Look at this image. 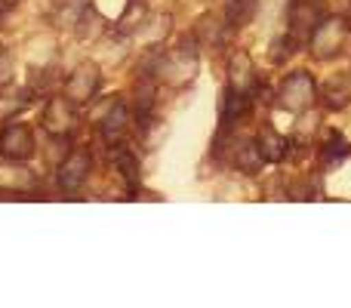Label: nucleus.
<instances>
[{"instance_id":"1","label":"nucleus","mask_w":351,"mask_h":308,"mask_svg":"<svg viewBox=\"0 0 351 308\" xmlns=\"http://www.w3.org/2000/svg\"><path fill=\"white\" fill-rule=\"evenodd\" d=\"M197 71V49H194V40L179 43L170 53H160V65H158V78L167 80L173 86H182L194 78Z\"/></svg>"},{"instance_id":"2","label":"nucleus","mask_w":351,"mask_h":308,"mask_svg":"<svg viewBox=\"0 0 351 308\" xmlns=\"http://www.w3.org/2000/svg\"><path fill=\"white\" fill-rule=\"evenodd\" d=\"M77 108L80 105H74L68 96L49 99L47 108H43V115H40L43 130H47L53 139H68V136L80 127V111Z\"/></svg>"},{"instance_id":"3","label":"nucleus","mask_w":351,"mask_h":308,"mask_svg":"<svg viewBox=\"0 0 351 308\" xmlns=\"http://www.w3.org/2000/svg\"><path fill=\"white\" fill-rule=\"evenodd\" d=\"M348 37V22L339 16H324L317 28L311 31V56L315 59H333Z\"/></svg>"},{"instance_id":"4","label":"nucleus","mask_w":351,"mask_h":308,"mask_svg":"<svg viewBox=\"0 0 351 308\" xmlns=\"http://www.w3.org/2000/svg\"><path fill=\"white\" fill-rule=\"evenodd\" d=\"M315 80H311L308 71H293L287 74V80L280 84L278 90V105L287 111H293V115H302V111H308L311 105H315Z\"/></svg>"},{"instance_id":"5","label":"nucleus","mask_w":351,"mask_h":308,"mask_svg":"<svg viewBox=\"0 0 351 308\" xmlns=\"http://www.w3.org/2000/svg\"><path fill=\"white\" fill-rule=\"evenodd\" d=\"M37 152V136L28 123H19V121H6V127L0 130V154L6 161H28Z\"/></svg>"},{"instance_id":"6","label":"nucleus","mask_w":351,"mask_h":308,"mask_svg":"<svg viewBox=\"0 0 351 308\" xmlns=\"http://www.w3.org/2000/svg\"><path fill=\"white\" fill-rule=\"evenodd\" d=\"M99 84H102V71H99L96 62H80V65L65 78L62 96H68L74 105H86L90 99H96Z\"/></svg>"},{"instance_id":"7","label":"nucleus","mask_w":351,"mask_h":308,"mask_svg":"<svg viewBox=\"0 0 351 308\" xmlns=\"http://www.w3.org/2000/svg\"><path fill=\"white\" fill-rule=\"evenodd\" d=\"M93 173V157L86 148H74L62 157V163L56 167V182H59L62 191H77L84 188V182Z\"/></svg>"},{"instance_id":"8","label":"nucleus","mask_w":351,"mask_h":308,"mask_svg":"<svg viewBox=\"0 0 351 308\" xmlns=\"http://www.w3.org/2000/svg\"><path fill=\"white\" fill-rule=\"evenodd\" d=\"M324 19L321 10V0H293L290 3V31H293V40L296 37H305L317 28V22Z\"/></svg>"},{"instance_id":"9","label":"nucleus","mask_w":351,"mask_h":308,"mask_svg":"<svg viewBox=\"0 0 351 308\" xmlns=\"http://www.w3.org/2000/svg\"><path fill=\"white\" fill-rule=\"evenodd\" d=\"M219 152H228L231 167H237L241 173H259V167L265 163L259 154V145L250 139H231L228 148H219Z\"/></svg>"},{"instance_id":"10","label":"nucleus","mask_w":351,"mask_h":308,"mask_svg":"<svg viewBox=\"0 0 351 308\" xmlns=\"http://www.w3.org/2000/svg\"><path fill=\"white\" fill-rule=\"evenodd\" d=\"M127 130H130V108H127V102L117 99L114 108L99 121V133H102V139L108 142V145H121L123 136H127Z\"/></svg>"},{"instance_id":"11","label":"nucleus","mask_w":351,"mask_h":308,"mask_svg":"<svg viewBox=\"0 0 351 308\" xmlns=\"http://www.w3.org/2000/svg\"><path fill=\"white\" fill-rule=\"evenodd\" d=\"M256 86V68L247 53H234L228 59V90L234 93H253Z\"/></svg>"},{"instance_id":"12","label":"nucleus","mask_w":351,"mask_h":308,"mask_svg":"<svg viewBox=\"0 0 351 308\" xmlns=\"http://www.w3.org/2000/svg\"><path fill=\"white\" fill-rule=\"evenodd\" d=\"M256 145H259V154H262V161H265V163H280L287 154H290V142H287L284 136H280L278 130H271V127H262L259 130Z\"/></svg>"},{"instance_id":"13","label":"nucleus","mask_w":351,"mask_h":308,"mask_svg":"<svg viewBox=\"0 0 351 308\" xmlns=\"http://www.w3.org/2000/svg\"><path fill=\"white\" fill-rule=\"evenodd\" d=\"M111 148H114V152H111V163H114L117 176L123 179V185H127L130 191H136V185H139V161H136V154L123 145H111Z\"/></svg>"},{"instance_id":"14","label":"nucleus","mask_w":351,"mask_h":308,"mask_svg":"<svg viewBox=\"0 0 351 308\" xmlns=\"http://www.w3.org/2000/svg\"><path fill=\"white\" fill-rule=\"evenodd\" d=\"M321 96H324V102H327V108H346L351 102V78L348 74H333V78L324 84Z\"/></svg>"},{"instance_id":"15","label":"nucleus","mask_w":351,"mask_h":308,"mask_svg":"<svg viewBox=\"0 0 351 308\" xmlns=\"http://www.w3.org/2000/svg\"><path fill=\"white\" fill-rule=\"evenodd\" d=\"M250 108H253V99H250V93L228 90V93H225V102H222V127H231V123H237Z\"/></svg>"},{"instance_id":"16","label":"nucleus","mask_w":351,"mask_h":308,"mask_svg":"<svg viewBox=\"0 0 351 308\" xmlns=\"http://www.w3.org/2000/svg\"><path fill=\"white\" fill-rule=\"evenodd\" d=\"M28 90H12V84L10 90L3 86V93H0V121H16V115H22L28 108Z\"/></svg>"},{"instance_id":"17","label":"nucleus","mask_w":351,"mask_h":308,"mask_svg":"<svg viewBox=\"0 0 351 308\" xmlns=\"http://www.w3.org/2000/svg\"><path fill=\"white\" fill-rule=\"evenodd\" d=\"M256 6H259V0H228L225 3V22L231 28H243V25L253 22Z\"/></svg>"},{"instance_id":"18","label":"nucleus","mask_w":351,"mask_h":308,"mask_svg":"<svg viewBox=\"0 0 351 308\" xmlns=\"http://www.w3.org/2000/svg\"><path fill=\"white\" fill-rule=\"evenodd\" d=\"M86 0H56L53 6V22L59 25V28H74L80 19V12H84Z\"/></svg>"},{"instance_id":"19","label":"nucleus","mask_w":351,"mask_h":308,"mask_svg":"<svg viewBox=\"0 0 351 308\" xmlns=\"http://www.w3.org/2000/svg\"><path fill=\"white\" fill-rule=\"evenodd\" d=\"M74 28H77V34L84 37V40H96V37H102V34H105V19L99 16V12L93 10L90 3H86Z\"/></svg>"},{"instance_id":"20","label":"nucleus","mask_w":351,"mask_h":308,"mask_svg":"<svg viewBox=\"0 0 351 308\" xmlns=\"http://www.w3.org/2000/svg\"><path fill=\"white\" fill-rule=\"evenodd\" d=\"M197 40L200 43H222V25L216 22V16H204L197 22Z\"/></svg>"},{"instance_id":"21","label":"nucleus","mask_w":351,"mask_h":308,"mask_svg":"<svg viewBox=\"0 0 351 308\" xmlns=\"http://www.w3.org/2000/svg\"><path fill=\"white\" fill-rule=\"evenodd\" d=\"M348 154H351V145H348V142L342 139L339 133H330V136H327V145H324V157L333 163V161H346Z\"/></svg>"},{"instance_id":"22","label":"nucleus","mask_w":351,"mask_h":308,"mask_svg":"<svg viewBox=\"0 0 351 308\" xmlns=\"http://www.w3.org/2000/svg\"><path fill=\"white\" fill-rule=\"evenodd\" d=\"M16 78V59H12L10 49H0V90L12 84Z\"/></svg>"},{"instance_id":"23","label":"nucleus","mask_w":351,"mask_h":308,"mask_svg":"<svg viewBox=\"0 0 351 308\" xmlns=\"http://www.w3.org/2000/svg\"><path fill=\"white\" fill-rule=\"evenodd\" d=\"M3 6H6V3H3V0H0V16H3Z\"/></svg>"},{"instance_id":"24","label":"nucleus","mask_w":351,"mask_h":308,"mask_svg":"<svg viewBox=\"0 0 351 308\" xmlns=\"http://www.w3.org/2000/svg\"><path fill=\"white\" fill-rule=\"evenodd\" d=\"M3 3H16V0H3Z\"/></svg>"},{"instance_id":"25","label":"nucleus","mask_w":351,"mask_h":308,"mask_svg":"<svg viewBox=\"0 0 351 308\" xmlns=\"http://www.w3.org/2000/svg\"><path fill=\"white\" fill-rule=\"evenodd\" d=\"M348 19H351V10H348Z\"/></svg>"}]
</instances>
